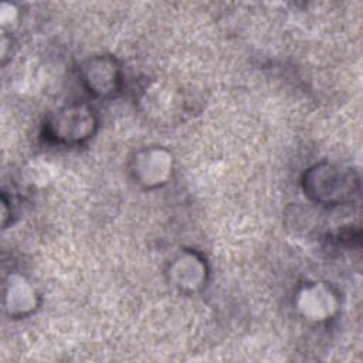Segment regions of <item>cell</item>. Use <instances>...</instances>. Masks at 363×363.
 <instances>
[{
  "instance_id": "cell-1",
  "label": "cell",
  "mask_w": 363,
  "mask_h": 363,
  "mask_svg": "<svg viewBox=\"0 0 363 363\" xmlns=\"http://www.w3.org/2000/svg\"><path fill=\"white\" fill-rule=\"evenodd\" d=\"M359 174L337 164H316L305 176V190L319 203L342 204L359 194Z\"/></svg>"
},
{
  "instance_id": "cell-2",
  "label": "cell",
  "mask_w": 363,
  "mask_h": 363,
  "mask_svg": "<svg viewBox=\"0 0 363 363\" xmlns=\"http://www.w3.org/2000/svg\"><path fill=\"white\" fill-rule=\"evenodd\" d=\"M95 126L92 112L84 105H71L60 111L47 126L51 138L64 143H75L88 138Z\"/></svg>"
},
{
  "instance_id": "cell-3",
  "label": "cell",
  "mask_w": 363,
  "mask_h": 363,
  "mask_svg": "<svg viewBox=\"0 0 363 363\" xmlns=\"http://www.w3.org/2000/svg\"><path fill=\"white\" fill-rule=\"evenodd\" d=\"M118 69L112 62H108L105 60H94L89 61L86 67V75L85 81L92 89V92L105 95L116 91V82L118 79Z\"/></svg>"
}]
</instances>
